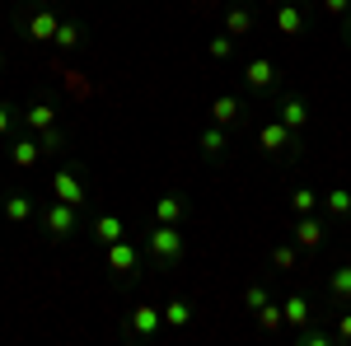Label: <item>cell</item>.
<instances>
[{"label":"cell","mask_w":351,"mask_h":346,"mask_svg":"<svg viewBox=\"0 0 351 346\" xmlns=\"http://www.w3.org/2000/svg\"><path fill=\"white\" fill-rule=\"evenodd\" d=\"M43 230H47V239H71V234L80 230V206L52 201V206L43 211Z\"/></svg>","instance_id":"6da1fadb"},{"label":"cell","mask_w":351,"mask_h":346,"mask_svg":"<svg viewBox=\"0 0 351 346\" xmlns=\"http://www.w3.org/2000/svg\"><path fill=\"white\" fill-rule=\"evenodd\" d=\"M150 253H155V262H178L183 258V234L173 230V225H155L150 230Z\"/></svg>","instance_id":"7a4b0ae2"},{"label":"cell","mask_w":351,"mask_h":346,"mask_svg":"<svg viewBox=\"0 0 351 346\" xmlns=\"http://www.w3.org/2000/svg\"><path fill=\"white\" fill-rule=\"evenodd\" d=\"M52 197H56V201H71V206H84V201H89L84 183L71 173V169H56V173H52Z\"/></svg>","instance_id":"3957f363"},{"label":"cell","mask_w":351,"mask_h":346,"mask_svg":"<svg viewBox=\"0 0 351 346\" xmlns=\"http://www.w3.org/2000/svg\"><path fill=\"white\" fill-rule=\"evenodd\" d=\"M276 61H267V56H253L248 61V71H243V84L248 89H258V94H267V89H276Z\"/></svg>","instance_id":"277c9868"},{"label":"cell","mask_w":351,"mask_h":346,"mask_svg":"<svg viewBox=\"0 0 351 346\" xmlns=\"http://www.w3.org/2000/svg\"><path fill=\"white\" fill-rule=\"evenodd\" d=\"M127 328H132L136 337H155V332L164 328V309H150V304H141V309H132Z\"/></svg>","instance_id":"5b68a950"},{"label":"cell","mask_w":351,"mask_h":346,"mask_svg":"<svg viewBox=\"0 0 351 346\" xmlns=\"http://www.w3.org/2000/svg\"><path fill=\"white\" fill-rule=\"evenodd\" d=\"M56 28H61V19H56L52 10H33V14H28V38H33V42H52Z\"/></svg>","instance_id":"8992f818"},{"label":"cell","mask_w":351,"mask_h":346,"mask_svg":"<svg viewBox=\"0 0 351 346\" xmlns=\"http://www.w3.org/2000/svg\"><path fill=\"white\" fill-rule=\"evenodd\" d=\"M89 234H94V239H99V243H104V248H108V243L127 239V225H122L117 215H99V220L89 225Z\"/></svg>","instance_id":"52a82bcc"},{"label":"cell","mask_w":351,"mask_h":346,"mask_svg":"<svg viewBox=\"0 0 351 346\" xmlns=\"http://www.w3.org/2000/svg\"><path fill=\"white\" fill-rule=\"evenodd\" d=\"M281 122H286L291 132H304V127H309V103L295 99V94H291V99H281Z\"/></svg>","instance_id":"ba28073f"},{"label":"cell","mask_w":351,"mask_h":346,"mask_svg":"<svg viewBox=\"0 0 351 346\" xmlns=\"http://www.w3.org/2000/svg\"><path fill=\"white\" fill-rule=\"evenodd\" d=\"M291 140H295V132H291L281 117H276L271 127H263V132H258V145H263V150H286Z\"/></svg>","instance_id":"9c48e42d"},{"label":"cell","mask_w":351,"mask_h":346,"mask_svg":"<svg viewBox=\"0 0 351 346\" xmlns=\"http://www.w3.org/2000/svg\"><path fill=\"white\" fill-rule=\"evenodd\" d=\"M136 262H141V258H136V248H132L127 239L108 243V267H112V271H127V276H132V271H136Z\"/></svg>","instance_id":"30bf717a"},{"label":"cell","mask_w":351,"mask_h":346,"mask_svg":"<svg viewBox=\"0 0 351 346\" xmlns=\"http://www.w3.org/2000/svg\"><path fill=\"white\" fill-rule=\"evenodd\" d=\"M239 99H230V94H225V99H216V103H211V122H216V127H234V122H239Z\"/></svg>","instance_id":"8fae6325"},{"label":"cell","mask_w":351,"mask_h":346,"mask_svg":"<svg viewBox=\"0 0 351 346\" xmlns=\"http://www.w3.org/2000/svg\"><path fill=\"white\" fill-rule=\"evenodd\" d=\"M295 243H300V248H319V243H324V225H319V220H309V215H300Z\"/></svg>","instance_id":"7c38bea8"},{"label":"cell","mask_w":351,"mask_h":346,"mask_svg":"<svg viewBox=\"0 0 351 346\" xmlns=\"http://www.w3.org/2000/svg\"><path fill=\"white\" fill-rule=\"evenodd\" d=\"M276 28H281L286 38H295L300 28H304V10H295V5H276Z\"/></svg>","instance_id":"4fadbf2b"},{"label":"cell","mask_w":351,"mask_h":346,"mask_svg":"<svg viewBox=\"0 0 351 346\" xmlns=\"http://www.w3.org/2000/svg\"><path fill=\"white\" fill-rule=\"evenodd\" d=\"M0 211H5V220H10V225H24L28 215H33V201H28L24 192H14V197H5V206H0Z\"/></svg>","instance_id":"5bb4252c"},{"label":"cell","mask_w":351,"mask_h":346,"mask_svg":"<svg viewBox=\"0 0 351 346\" xmlns=\"http://www.w3.org/2000/svg\"><path fill=\"white\" fill-rule=\"evenodd\" d=\"M24 122L33 127V132H47V127H56V112H52V103H33L24 112Z\"/></svg>","instance_id":"9a60e30c"},{"label":"cell","mask_w":351,"mask_h":346,"mask_svg":"<svg viewBox=\"0 0 351 346\" xmlns=\"http://www.w3.org/2000/svg\"><path fill=\"white\" fill-rule=\"evenodd\" d=\"M164 323H169V328H188L192 323V304L188 299H169V304H164Z\"/></svg>","instance_id":"2e32d148"},{"label":"cell","mask_w":351,"mask_h":346,"mask_svg":"<svg viewBox=\"0 0 351 346\" xmlns=\"http://www.w3.org/2000/svg\"><path fill=\"white\" fill-rule=\"evenodd\" d=\"M178 215H183V197H160L155 201V220L160 225H178Z\"/></svg>","instance_id":"e0dca14e"},{"label":"cell","mask_w":351,"mask_h":346,"mask_svg":"<svg viewBox=\"0 0 351 346\" xmlns=\"http://www.w3.org/2000/svg\"><path fill=\"white\" fill-rule=\"evenodd\" d=\"M281 309H286V323H295V328H304V323L314 319V314H309V299H304V295H291V299H286Z\"/></svg>","instance_id":"ac0fdd59"},{"label":"cell","mask_w":351,"mask_h":346,"mask_svg":"<svg viewBox=\"0 0 351 346\" xmlns=\"http://www.w3.org/2000/svg\"><path fill=\"white\" fill-rule=\"evenodd\" d=\"M248 28H253V14H248V10H239V5H234V10H230V14H225V33H230V38H243V33H248Z\"/></svg>","instance_id":"d6986e66"},{"label":"cell","mask_w":351,"mask_h":346,"mask_svg":"<svg viewBox=\"0 0 351 346\" xmlns=\"http://www.w3.org/2000/svg\"><path fill=\"white\" fill-rule=\"evenodd\" d=\"M281 323H286V309H281V304H263V309H258V328H263V332H276V328H281Z\"/></svg>","instance_id":"ffe728a7"},{"label":"cell","mask_w":351,"mask_h":346,"mask_svg":"<svg viewBox=\"0 0 351 346\" xmlns=\"http://www.w3.org/2000/svg\"><path fill=\"white\" fill-rule=\"evenodd\" d=\"M10 160L19 164V169H33V164H38V145H33V140H14V145H10Z\"/></svg>","instance_id":"44dd1931"},{"label":"cell","mask_w":351,"mask_h":346,"mask_svg":"<svg viewBox=\"0 0 351 346\" xmlns=\"http://www.w3.org/2000/svg\"><path fill=\"white\" fill-rule=\"evenodd\" d=\"M314 206H319V197H314L309 187H295V192H291V211L295 215H314Z\"/></svg>","instance_id":"7402d4cb"},{"label":"cell","mask_w":351,"mask_h":346,"mask_svg":"<svg viewBox=\"0 0 351 346\" xmlns=\"http://www.w3.org/2000/svg\"><path fill=\"white\" fill-rule=\"evenodd\" d=\"M324 206L332 215H351V192H347V187H332V192L324 197Z\"/></svg>","instance_id":"603a6c76"},{"label":"cell","mask_w":351,"mask_h":346,"mask_svg":"<svg viewBox=\"0 0 351 346\" xmlns=\"http://www.w3.org/2000/svg\"><path fill=\"white\" fill-rule=\"evenodd\" d=\"M328 291L337 295V299H351V267H337V271L328 276Z\"/></svg>","instance_id":"cb8c5ba5"},{"label":"cell","mask_w":351,"mask_h":346,"mask_svg":"<svg viewBox=\"0 0 351 346\" xmlns=\"http://www.w3.org/2000/svg\"><path fill=\"white\" fill-rule=\"evenodd\" d=\"M202 150H206V155H220V150H225V127L211 122V127L202 132Z\"/></svg>","instance_id":"d4e9b609"},{"label":"cell","mask_w":351,"mask_h":346,"mask_svg":"<svg viewBox=\"0 0 351 346\" xmlns=\"http://www.w3.org/2000/svg\"><path fill=\"white\" fill-rule=\"evenodd\" d=\"M52 42L61 47V52H71V47L80 42V28H75V24H61V28H56V38H52Z\"/></svg>","instance_id":"484cf974"},{"label":"cell","mask_w":351,"mask_h":346,"mask_svg":"<svg viewBox=\"0 0 351 346\" xmlns=\"http://www.w3.org/2000/svg\"><path fill=\"white\" fill-rule=\"evenodd\" d=\"M206 52L216 56V61H225V56L234 52V38H230V33H220V38H211V42H206Z\"/></svg>","instance_id":"4316f807"},{"label":"cell","mask_w":351,"mask_h":346,"mask_svg":"<svg viewBox=\"0 0 351 346\" xmlns=\"http://www.w3.org/2000/svg\"><path fill=\"white\" fill-rule=\"evenodd\" d=\"M271 262L281 267V271H291V267H295V248H291V243H276V248H271Z\"/></svg>","instance_id":"83f0119b"},{"label":"cell","mask_w":351,"mask_h":346,"mask_svg":"<svg viewBox=\"0 0 351 346\" xmlns=\"http://www.w3.org/2000/svg\"><path fill=\"white\" fill-rule=\"evenodd\" d=\"M263 304H267V291H263V286H248V291H243V309H248V314H258Z\"/></svg>","instance_id":"f1b7e54d"},{"label":"cell","mask_w":351,"mask_h":346,"mask_svg":"<svg viewBox=\"0 0 351 346\" xmlns=\"http://www.w3.org/2000/svg\"><path fill=\"white\" fill-rule=\"evenodd\" d=\"M300 342H304V346H328V342H332V337H328V332H319V328H309V323H304V328H300Z\"/></svg>","instance_id":"f546056e"},{"label":"cell","mask_w":351,"mask_h":346,"mask_svg":"<svg viewBox=\"0 0 351 346\" xmlns=\"http://www.w3.org/2000/svg\"><path fill=\"white\" fill-rule=\"evenodd\" d=\"M324 10H328V14H342V19H347V14H351V0H324Z\"/></svg>","instance_id":"4dcf8cb0"},{"label":"cell","mask_w":351,"mask_h":346,"mask_svg":"<svg viewBox=\"0 0 351 346\" xmlns=\"http://www.w3.org/2000/svg\"><path fill=\"white\" fill-rule=\"evenodd\" d=\"M43 136V145H47V150H56V145H61V132H56V127H47V132H38Z\"/></svg>","instance_id":"1f68e13d"},{"label":"cell","mask_w":351,"mask_h":346,"mask_svg":"<svg viewBox=\"0 0 351 346\" xmlns=\"http://www.w3.org/2000/svg\"><path fill=\"white\" fill-rule=\"evenodd\" d=\"M10 127H14V112H10V108H5V103H0V136H5V132H10Z\"/></svg>","instance_id":"d6a6232c"},{"label":"cell","mask_w":351,"mask_h":346,"mask_svg":"<svg viewBox=\"0 0 351 346\" xmlns=\"http://www.w3.org/2000/svg\"><path fill=\"white\" fill-rule=\"evenodd\" d=\"M337 337H347V342H351V314H342V319H337Z\"/></svg>","instance_id":"836d02e7"},{"label":"cell","mask_w":351,"mask_h":346,"mask_svg":"<svg viewBox=\"0 0 351 346\" xmlns=\"http://www.w3.org/2000/svg\"><path fill=\"white\" fill-rule=\"evenodd\" d=\"M347 38H351V14H347Z\"/></svg>","instance_id":"e575fe53"},{"label":"cell","mask_w":351,"mask_h":346,"mask_svg":"<svg viewBox=\"0 0 351 346\" xmlns=\"http://www.w3.org/2000/svg\"><path fill=\"white\" fill-rule=\"evenodd\" d=\"M267 5H286V0H267Z\"/></svg>","instance_id":"d590c367"}]
</instances>
